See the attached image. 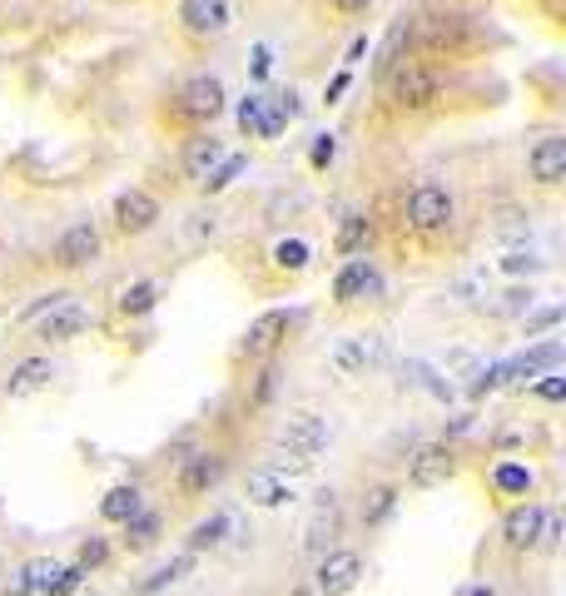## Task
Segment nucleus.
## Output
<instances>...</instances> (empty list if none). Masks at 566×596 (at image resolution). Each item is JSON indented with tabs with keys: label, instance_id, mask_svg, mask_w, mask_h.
Masks as SVG:
<instances>
[{
	"label": "nucleus",
	"instance_id": "obj_35",
	"mask_svg": "<svg viewBox=\"0 0 566 596\" xmlns=\"http://www.w3.org/2000/svg\"><path fill=\"white\" fill-rule=\"evenodd\" d=\"M274 383H279V368H264V373H259V393H254V403H269V398H274Z\"/></svg>",
	"mask_w": 566,
	"mask_h": 596
},
{
	"label": "nucleus",
	"instance_id": "obj_24",
	"mask_svg": "<svg viewBox=\"0 0 566 596\" xmlns=\"http://www.w3.org/2000/svg\"><path fill=\"white\" fill-rule=\"evenodd\" d=\"M393 507H398V487H373V492H368V502H363V522H368V527H378V522H388V517H393Z\"/></svg>",
	"mask_w": 566,
	"mask_h": 596
},
{
	"label": "nucleus",
	"instance_id": "obj_19",
	"mask_svg": "<svg viewBox=\"0 0 566 596\" xmlns=\"http://www.w3.org/2000/svg\"><path fill=\"white\" fill-rule=\"evenodd\" d=\"M288 497H293V487L283 482L279 472H269V467L249 472V502H254V507H283Z\"/></svg>",
	"mask_w": 566,
	"mask_h": 596
},
{
	"label": "nucleus",
	"instance_id": "obj_27",
	"mask_svg": "<svg viewBox=\"0 0 566 596\" xmlns=\"http://www.w3.org/2000/svg\"><path fill=\"white\" fill-rule=\"evenodd\" d=\"M189 567H194V552H184V557H174L169 567H159V572H154V577L144 582L140 592H159V587H169V582H179V577H184Z\"/></svg>",
	"mask_w": 566,
	"mask_h": 596
},
{
	"label": "nucleus",
	"instance_id": "obj_38",
	"mask_svg": "<svg viewBox=\"0 0 566 596\" xmlns=\"http://www.w3.org/2000/svg\"><path fill=\"white\" fill-rule=\"evenodd\" d=\"M269 65H274V50L259 45V50H254V75H269Z\"/></svg>",
	"mask_w": 566,
	"mask_h": 596
},
{
	"label": "nucleus",
	"instance_id": "obj_1",
	"mask_svg": "<svg viewBox=\"0 0 566 596\" xmlns=\"http://www.w3.org/2000/svg\"><path fill=\"white\" fill-rule=\"evenodd\" d=\"M328 423L318 418V413H288L279 423V433H274V443L283 452H298V457H318L323 447H328Z\"/></svg>",
	"mask_w": 566,
	"mask_h": 596
},
{
	"label": "nucleus",
	"instance_id": "obj_15",
	"mask_svg": "<svg viewBox=\"0 0 566 596\" xmlns=\"http://www.w3.org/2000/svg\"><path fill=\"white\" fill-rule=\"evenodd\" d=\"M219 477H224V457L194 452V457H184V467H179V492H184V497H204Z\"/></svg>",
	"mask_w": 566,
	"mask_h": 596
},
{
	"label": "nucleus",
	"instance_id": "obj_36",
	"mask_svg": "<svg viewBox=\"0 0 566 596\" xmlns=\"http://www.w3.org/2000/svg\"><path fill=\"white\" fill-rule=\"evenodd\" d=\"M105 562V542H85L80 547V567H100Z\"/></svg>",
	"mask_w": 566,
	"mask_h": 596
},
{
	"label": "nucleus",
	"instance_id": "obj_34",
	"mask_svg": "<svg viewBox=\"0 0 566 596\" xmlns=\"http://www.w3.org/2000/svg\"><path fill=\"white\" fill-rule=\"evenodd\" d=\"M537 398L562 403V398H566V378H562V373H547V383H537Z\"/></svg>",
	"mask_w": 566,
	"mask_h": 596
},
{
	"label": "nucleus",
	"instance_id": "obj_20",
	"mask_svg": "<svg viewBox=\"0 0 566 596\" xmlns=\"http://www.w3.org/2000/svg\"><path fill=\"white\" fill-rule=\"evenodd\" d=\"M135 512H140V487H130V482H125V487H110L105 502H100V517H105V522H120V527H125Z\"/></svg>",
	"mask_w": 566,
	"mask_h": 596
},
{
	"label": "nucleus",
	"instance_id": "obj_33",
	"mask_svg": "<svg viewBox=\"0 0 566 596\" xmlns=\"http://www.w3.org/2000/svg\"><path fill=\"white\" fill-rule=\"evenodd\" d=\"M80 582H85V567H60V577H55V592H50V596H70Z\"/></svg>",
	"mask_w": 566,
	"mask_h": 596
},
{
	"label": "nucleus",
	"instance_id": "obj_42",
	"mask_svg": "<svg viewBox=\"0 0 566 596\" xmlns=\"http://www.w3.org/2000/svg\"><path fill=\"white\" fill-rule=\"evenodd\" d=\"M343 90H348V70H343V75H338V80H333V85H328V105H333V100H338V95H343Z\"/></svg>",
	"mask_w": 566,
	"mask_h": 596
},
{
	"label": "nucleus",
	"instance_id": "obj_7",
	"mask_svg": "<svg viewBox=\"0 0 566 596\" xmlns=\"http://www.w3.org/2000/svg\"><path fill=\"white\" fill-rule=\"evenodd\" d=\"M179 115H184V120H214V115H224V85H219L214 75L189 80V85L179 90Z\"/></svg>",
	"mask_w": 566,
	"mask_h": 596
},
{
	"label": "nucleus",
	"instance_id": "obj_37",
	"mask_svg": "<svg viewBox=\"0 0 566 596\" xmlns=\"http://www.w3.org/2000/svg\"><path fill=\"white\" fill-rule=\"evenodd\" d=\"M333 135H318V145H313V169H323V164H328V159H333Z\"/></svg>",
	"mask_w": 566,
	"mask_h": 596
},
{
	"label": "nucleus",
	"instance_id": "obj_30",
	"mask_svg": "<svg viewBox=\"0 0 566 596\" xmlns=\"http://www.w3.org/2000/svg\"><path fill=\"white\" fill-rule=\"evenodd\" d=\"M154 294H159L154 284H130V289L120 294V308H125V313H149V308H154Z\"/></svg>",
	"mask_w": 566,
	"mask_h": 596
},
{
	"label": "nucleus",
	"instance_id": "obj_14",
	"mask_svg": "<svg viewBox=\"0 0 566 596\" xmlns=\"http://www.w3.org/2000/svg\"><path fill=\"white\" fill-rule=\"evenodd\" d=\"M383 353V338L373 333V338H343L333 353H328V363H333V373H343V378H358L373 358Z\"/></svg>",
	"mask_w": 566,
	"mask_h": 596
},
{
	"label": "nucleus",
	"instance_id": "obj_40",
	"mask_svg": "<svg viewBox=\"0 0 566 596\" xmlns=\"http://www.w3.org/2000/svg\"><path fill=\"white\" fill-rule=\"evenodd\" d=\"M557 318H562V313H557V308H552V313H537V318H532V323H527V333H537V328H552V323H557Z\"/></svg>",
	"mask_w": 566,
	"mask_h": 596
},
{
	"label": "nucleus",
	"instance_id": "obj_13",
	"mask_svg": "<svg viewBox=\"0 0 566 596\" xmlns=\"http://www.w3.org/2000/svg\"><path fill=\"white\" fill-rule=\"evenodd\" d=\"M527 169H532V179H537V184H562V179H566V140H562V135L537 140L532 154H527Z\"/></svg>",
	"mask_w": 566,
	"mask_h": 596
},
{
	"label": "nucleus",
	"instance_id": "obj_18",
	"mask_svg": "<svg viewBox=\"0 0 566 596\" xmlns=\"http://www.w3.org/2000/svg\"><path fill=\"white\" fill-rule=\"evenodd\" d=\"M219 159H224V140H214V135L189 140V145H184V179L204 184V179L214 174V164H219Z\"/></svg>",
	"mask_w": 566,
	"mask_h": 596
},
{
	"label": "nucleus",
	"instance_id": "obj_44",
	"mask_svg": "<svg viewBox=\"0 0 566 596\" xmlns=\"http://www.w3.org/2000/svg\"><path fill=\"white\" fill-rule=\"evenodd\" d=\"M457 596H497V592H492V587H462Z\"/></svg>",
	"mask_w": 566,
	"mask_h": 596
},
{
	"label": "nucleus",
	"instance_id": "obj_11",
	"mask_svg": "<svg viewBox=\"0 0 566 596\" xmlns=\"http://www.w3.org/2000/svg\"><path fill=\"white\" fill-rule=\"evenodd\" d=\"M90 328V308L85 303H55V308H45L40 313V338H50V343H65V338H75V333H85Z\"/></svg>",
	"mask_w": 566,
	"mask_h": 596
},
{
	"label": "nucleus",
	"instance_id": "obj_8",
	"mask_svg": "<svg viewBox=\"0 0 566 596\" xmlns=\"http://www.w3.org/2000/svg\"><path fill=\"white\" fill-rule=\"evenodd\" d=\"M115 224H120V234H144V229H154V224H159V199L144 194V189L115 194Z\"/></svg>",
	"mask_w": 566,
	"mask_h": 596
},
{
	"label": "nucleus",
	"instance_id": "obj_41",
	"mask_svg": "<svg viewBox=\"0 0 566 596\" xmlns=\"http://www.w3.org/2000/svg\"><path fill=\"white\" fill-rule=\"evenodd\" d=\"M5 596H35V592H30V582H25V572H20V577L5 587Z\"/></svg>",
	"mask_w": 566,
	"mask_h": 596
},
{
	"label": "nucleus",
	"instance_id": "obj_10",
	"mask_svg": "<svg viewBox=\"0 0 566 596\" xmlns=\"http://www.w3.org/2000/svg\"><path fill=\"white\" fill-rule=\"evenodd\" d=\"M179 20L194 35H224L234 10H229V0H179Z\"/></svg>",
	"mask_w": 566,
	"mask_h": 596
},
{
	"label": "nucleus",
	"instance_id": "obj_23",
	"mask_svg": "<svg viewBox=\"0 0 566 596\" xmlns=\"http://www.w3.org/2000/svg\"><path fill=\"white\" fill-rule=\"evenodd\" d=\"M125 532H130V537H125V542H130V547H135V552H144V547H154V537H159V512H135V517H130V522H125Z\"/></svg>",
	"mask_w": 566,
	"mask_h": 596
},
{
	"label": "nucleus",
	"instance_id": "obj_12",
	"mask_svg": "<svg viewBox=\"0 0 566 596\" xmlns=\"http://www.w3.org/2000/svg\"><path fill=\"white\" fill-rule=\"evenodd\" d=\"M383 289V279H378V269L368 264V259H348L343 269H338V279H333V298L338 303H358V298L378 294Z\"/></svg>",
	"mask_w": 566,
	"mask_h": 596
},
{
	"label": "nucleus",
	"instance_id": "obj_4",
	"mask_svg": "<svg viewBox=\"0 0 566 596\" xmlns=\"http://www.w3.org/2000/svg\"><path fill=\"white\" fill-rule=\"evenodd\" d=\"M100 259V229L90 219H75L60 239H55V264L60 269H85Z\"/></svg>",
	"mask_w": 566,
	"mask_h": 596
},
{
	"label": "nucleus",
	"instance_id": "obj_45",
	"mask_svg": "<svg viewBox=\"0 0 566 596\" xmlns=\"http://www.w3.org/2000/svg\"><path fill=\"white\" fill-rule=\"evenodd\" d=\"M288 596H318V592H308V587H293V592H288Z\"/></svg>",
	"mask_w": 566,
	"mask_h": 596
},
{
	"label": "nucleus",
	"instance_id": "obj_26",
	"mask_svg": "<svg viewBox=\"0 0 566 596\" xmlns=\"http://www.w3.org/2000/svg\"><path fill=\"white\" fill-rule=\"evenodd\" d=\"M224 532H229V517H209V522H199V527L189 532V552L219 547V542H224Z\"/></svg>",
	"mask_w": 566,
	"mask_h": 596
},
{
	"label": "nucleus",
	"instance_id": "obj_5",
	"mask_svg": "<svg viewBox=\"0 0 566 596\" xmlns=\"http://www.w3.org/2000/svg\"><path fill=\"white\" fill-rule=\"evenodd\" d=\"M437 90H442L437 70H423V65H398L393 70V100L403 110H427L437 100Z\"/></svg>",
	"mask_w": 566,
	"mask_h": 596
},
{
	"label": "nucleus",
	"instance_id": "obj_6",
	"mask_svg": "<svg viewBox=\"0 0 566 596\" xmlns=\"http://www.w3.org/2000/svg\"><path fill=\"white\" fill-rule=\"evenodd\" d=\"M333 537H338V497L333 492H318L313 497V512H308V527H303V547L313 557H328L333 552Z\"/></svg>",
	"mask_w": 566,
	"mask_h": 596
},
{
	"label": "nucleus",
	"instance_id": "obj_43",
	"mask_svg": "<svg viewBox=\"0 0 566 596\" xmlns=\"http://www.w3.org/2000/svg\"><path fill=\"white\" fill-rule=\"evenodd\" d=\"M333 5H338V10H348V15H353V10H368V5H373V0H333Z\"/></svg>",
	"mask_w": 566,
	"mask_h": 596
},
{
	"label": "nucleus",
	"instance_id": "obj_39",
	"mask_svg": "<svg viewBox=\"0 0 566 596\" xmlns=\"http://www.w3.org/2000/svg\"><path fill=\"white\" fill-rule=\"evenodd\" d=\"M507 269L522 274V269H537V259H527V254H507Z\"/></svg>",
	"mask_w": 566,
	"mask_h": 596
},
{
	"label": "nucleus",
	"instance_id": "obj_9",
	"mask_svg": "<svg viewBox=\"0 0 566 596\" xmlns=\"http://www.w3.org/2000/svg\"><path fill=\"white\" fill-rule=\"evenodd\" d=\"M452 467H457L452 447H447V443H427V447H418V452H413L408 482H413V487H442V482L452 477Z\"/></svg>",
	"mask_w": 566,
	"mask_h": 596
},
{
	"label": "nucleus",
	"instance_id": "obj_32",
	"mask_svg": "<svg viewBox=\"0 0 566 596\" xmlns=\"http://www.w3.org/2000/svg\"><path fill=\"white\" fill-rule=\"evenodd\" d=\"M557 542H562V517H557V512H542V532H537V547H547V552H552Z\"/></svg>",
	"mask_w": 566,
	"mask_h": 596
},
{
	"label": "nucleus",
	"instance_id": "obj_17",
	"mask_svg": "<svg viewBox=\"0 0 566 596\" xmlns=\"http://www.w3.org/2000/svg\"><path fill=\"white\" fill-rule=\"evenodd\" d=\"M542 512H547V507H537V502H522V507H512V512L502 517V537H507V547H537Z\"/></svg>",
	"mask_w": 566,
	"mask_h": 596
},
{
	"label": "nucleus",
	"instance_id": "obj_21",
	"mask_svg": "<svg viewBox=\"0 0 566 596\" xmlns=\"http://www.w3.org/2000/svg\"><path fill=\"white\" fill-rule=\"evenodd\" d=\"M279 333H288V313H283V308L279 313H264V318L249 328V343H244V348H249V353H264V348L279 343Z\"/></svg>",
	"mask_w": 566,
	"mask_h": 596
},
{
	"label": "nucleus",
	"instance_id": "obj_22",
	"mask_svg": "<svg viewBox=\"0 0 566 596\" xmlns=\"http://www.w3.org/2000/svg\"><path fill=\"white\" fill-rule=\"evenodd\" d=\"M368 234H373V229H368V219H363V214H348V219H343V229H338V254H348V259H353V254H363V249H368Z\"/></svg>",
	"mask_w": 566,
	"mask_h": 596
},
{
	"label": "nucleus",
	"instance_id": "obj_16",
	"mask_svg": "<svg viewBox=\"0 0 566 596\" xmlns=\"http://www.w3.org/2000/svg\"><path fill=\"white\" fill-rule=\"evenodd\" d=\"M50 378H55L50 358H25V363L10 368V378H5V398H30V393L50 388Z\"/></svg>",
	"mask_w": 566,
	"mask_h": 596
},
{
	"label": "nucleus",
	"instance_id": "obj_28",
	"mask_svg": "<svg viewBox=\"0 0 566 596\" xmlns=\"http://www.w3.org/2000/svg\"><path fill=\"white\" fill-rule=\"evenodd\" d=\"M274 264L298 274V269L308 264V244H303V239H279V244H274Z\"/></svg>",
	"mask_w": 566,
	"mask_h": 596
},
{
	"label": "nucleus",
	"instance_id": "obj_29",
	"mask_svg": "<svg viewBox=\"0 0 566 596\" xmlns=\"http://www.w3.org/2000/svg\"><path fill=\"white\" fill-rule=\"evenodd\" d=\"M502 492H532V472L527 467H517V462H507V467H497V477H492Z\"/></svg>",
	"mask_w": 566,
	"mask_h": 596
},
{
	"label": "nucleus",
	"instance_id": "obj_31",
	"mask_svg": "<svg viewBox=\"0 0 566 596\" xmlns=\"http://www.w3.org/2000/svg\"><path fill=\"white\" fill-rule=\"evenodd\" d=\"M264 105H269L264 95H249V100L239 105V130H249V135H254V130H259V120H264Z\"/></svg>",
	"mask_w": 566,
	"mask_h": 596
},
{
	"label": "nucleus",
	"instance_id": "obj_3",
	"mask_svg": "<svg viewBox=\"0 0 566 596\" xmlns=\"http://www.w3.org/2000/svg\"><path fill=\"white\" fill-rule=\"evenodd\" d=\"M408 224L423 229V234L447 229V224H452V194H447L442 184H418V189L408 194Z\"/></svg>",
	"mask_w": 566,
	"mask_h": 596
},
{
	"label": "nucleus",
	"instance_id": "obj_25",
	"mask_svg": "<svg viewBox=\"0 0 566 596\" xmlns=\"http://www.w3.org/2000/svg\"><path fill=\"white\" fill-rule=\"evenodd\" d=\"M249 169V154H224L219 164H214V174L204 179V189L214 194V189H224V184H234V174H244Z\"/></svg>",
	"mask_w": 566,
	"mask_h": 596
},
{
	"label": "nucleus",
	"instance_id": "obj_2",
	"mask_svg": "<svg viewBox=\"0 0 566 596\" xmlns=\"http://www.w3.org/2000/svg\"><path fill=\"white\" fill-rule=\"evenodd\" d=\"M363 582V557L348 547H333L328 557H318V596H348Z\"/></svg>",
	"mask_w": 566,
	"mask_h": 596
}]
</instances>
